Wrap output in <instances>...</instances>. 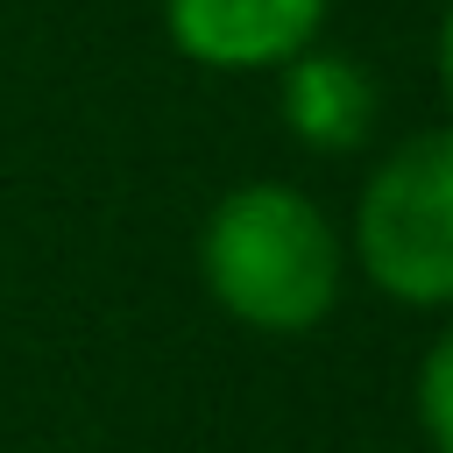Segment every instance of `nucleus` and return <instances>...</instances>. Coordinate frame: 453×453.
I'll use <instances>...</instances> for the list:
<instances>
[{
    "label": "nucleus",
    "mask_w": 453,
    "mask_h": 453,
    "mask_svg": "<svg viewBox=\"0 0 453 453\" xmlns=\"http://www.w3.org/2000/svg\"><path fill=\"white\" fill-rule=\"evenodd\" d=\"M347 269L354 262L340 219L283 177H248L219 191L212 212L198 219V283L248 333H319L340 311Z\"/></svg>",
    "instance_id": "nucleus-1"
},
{
    "label": "nucleus",
    "mask_w": 453,
    "mask_h": 453,
    "mask_svg": "<svg viewBox=\"0 0 453 453\" xmlns=\"http://www.w3.org/2000/svg\"><path fill=\"white\" fill-rule=\"evenodd\" d=\"M347 262L411 311H453V120L403 134L354 191Z\"/></svg>",
    "instance_id": "nucleus-2"
},
{
    "label": "nucleus",
    "mask_w": 453,
    "mask_h": 453,
    "mask_svg": "<svg viewBox=\"0 0 453 453\" xmlns=\"http://www.w3.org/2000/svg\"><path fill=\"white\" fill-rule=\"evenodd\" d=\"M333 0H163V35L177 57L219 78L283 71L326 35Z\"/></svg>",
    "instance_id": "nucleus-3"
},
{
    "label": "nucleus",
    "mask_w": 453,
    "mask_h": 453,
    "mask_svg": "<svg viewBox=\"0 0 453 453\" xmlns=\"http://www.w3.org/2000/svg\"><path fill=\"white\" fill-rule=\"evenodd\" d=\"M269 78H276V113H283V127H290L297 149H311V156H354L375 134L382 85H375V71L354 50H333L319 35L311 50H297Z\"/></svg>",
    "instance_id": "nucleus-4"
},
{
    "label": "nucleus",
    "mask_w": 453,
    "mask_h": 453,
    "mask_svg": "<svg viewBox=\"0 0 453 453\" xmlns=\"http://www.w3.org/2000/svg\"><path fill=\"white\" fill-rule=\"evenodd\" d=\"M411 411L432 453H453V326L418 354V382H411Z\"/></svg>",
    "instance_id": "nucleus-5"
},
{
    "label": "nucleus",
    "mask_w": 453,
    "mask_h": 453,
    "mask_svg": "<svg viewBox=\"0 0 453 453\" xmlns=\"http://www.w3.org/2000/svg\"><path fill=\"white\" fill-rule=\"evenodd\" d=\"M432 71H439V92L453 106V0L439 7V28H432Z\"/></svg>",
    "instance_id": "nucleus-6"
}]
</instances>
